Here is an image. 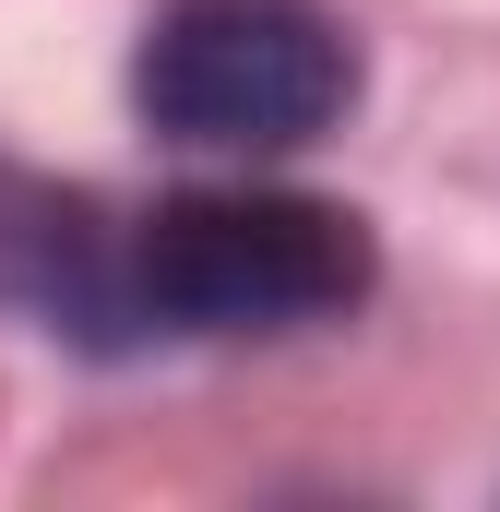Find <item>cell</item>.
<instances>
[{"label":"cell","instance_id":"cell-1","mask_svg":"<svg viewBox=\"0 0 500 512\" xmlns=\"http://www.w3.org/2000/svg\"><path fill=\"white\" fill-rule=\"evenodd\" d=\"M370 227L310 191H179L131 239V298L167 334H286L370 298Z\"/></svg>","mask_w":500,"mask_h":512},{"label":"cell","instance_id":"cell-3","mask_svg":"<svg viewBox=\"0 0 500 512\" xmlns=\"http://www.w3.org/2000/svg\"><path fill=\"white\" fill-rule=\"evenodd\" d=\"M48 262H60V215L0 167V298H12V286H48Z\"/></svg>","mask_w":500,"mask_h":512},{"label":"cell","instance_id":"cell-2","mask_svg":"<svg viewBox=\"0 0 500 512\" xmlns=\"http://www.w3.org/2000/svg\"><path fill=\"white\" fill-rule=\"evenodd\" d=\"M346 96H358V48L310 0H167L131 60V108L203 155L310 143L346 120Z\"/></svg>","mask_w":500,"mask_h":512}]
</instances>
